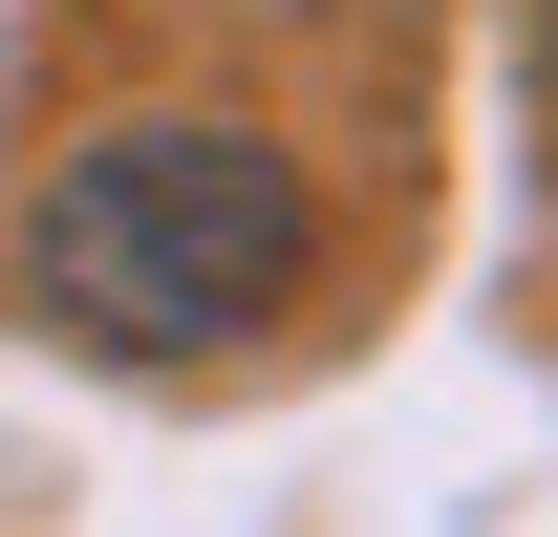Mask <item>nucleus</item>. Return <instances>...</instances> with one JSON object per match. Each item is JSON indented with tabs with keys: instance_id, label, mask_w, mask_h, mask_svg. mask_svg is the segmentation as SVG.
Returning a JSON list of instances; mask_svg holds the SVG:
<instances>
[{
	"instance_id": "1",
	"label": "nucleus",
	"mask_w": 558,
	"mask_h": 537,
	"mask_svg": "<svg viewBox=\"0 0 558 537\" xmlns=\"http://www.w3.org/2000/svg\"><path fill=\"white\" fill-rule=\"evenodd\" d=\"M301 259H323V194L236 108H108L22 194V323L86 366H215L301 301Z\"/></svg>"
},
{
	"instance_id": "2",
	"label": "nucleus",
	"mask_w": 558,
	"mask_h": 537,
	"mask_svg": "<svg viewBox=\"0 0 558 537\" xmlns=\"http://www.w3.org/2000/svg\"><path fill=\"white\" fill-rule=\"evenodd\" d=\"M537 151H558V0H537Z\"/></svg>"
}]
</instances>
